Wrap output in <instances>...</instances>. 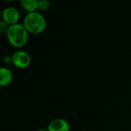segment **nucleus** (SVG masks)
<instances>
[{"instance_id":"obj_3","label":"nucleus","mask_w":131,"mask_h":131,"mask_svg":"<svg viewBox=\"0 0 131 131\" xmlns=\"http://www.w3.org/2000/svg\"><path fill=\"white\" fill-rule=\"evenodd\" d=\"M12 64L19 69H25L31 63V55L25 51L18 50L12 55Z\"/></svg>"},{"instance_id":"obj_6","label":"nucleus","mask_w":131,"mask_h":131,"mask_svg":"<svg viewBox=\"0 0 131 131\" xmlns=\"http://www.w3.org/2000/svg\"><path fill=\"white\" fill-rule=\"evenodd\" d=\"M12 71L6 67H2L0 69V85L2 87L8 86L12 81Z\"/></svg>"},{"instance_id":"obj_2","label":"nucleus","mask_w":131,"mask_h":131,"mask_svg":"<svg viewBox=\"0 0 131 131\" xmlns=\"http://www.w3.org/2000/svg\"><path fill=\"white\" fill-rule=\"evenodd\" d=\"M6 35L9 44L15 48H21L26 45L28 40L29 33L23 24H15L10 25Z\"/></svg>"},{"instance_id":"obj_11","label":"nucleus","mask_w":131,"mask_h":131,"mask_svg":"<svg viewBox=\"0 0 131 131\" xmlns=\"http://www.w3.org/2000/svg\"><path fill=\"white\" fill-rule=\"evenodd\" d=\"M36 131H48L47 129H39V130H38Z\"/></svg>"},{"instance_id":"obj_10","label":"nucleus","mask_w":131,"mask_h":131,"mask_svg":"<svg viewBox=\"0 0 131 131\" xmlns=\"http://www.w3.org/2000/svg\"><path fill=\"white\" fill-rule=\"evenodd\" d=\"M4 63L6 64H12V56H5V57L4 58Z\"/></svg>"},{"instance_id":"obj_9","label":"nucleus","mask_w":131,"mask_h":131,"mask_svg":"<svg viewBox=\"0 0 131 131\" xmlns=\"http://www.w3.org/2000/svg\"><path fill=\"white\" fill-rule=\"evenodd\" d=\"M8 28H9V25H7L6 23H5L3 21H2L0 22V32L2 34H6Z\"/></svg>"},{"instance_id":"obj_7","label":"nucleus","mask_w":131,"mask_h":131,"mask_svg":"<svg viewBox=\"0 0 131 131\" xmlns=\"http://www.w3.org/2000/svg\"><path fill=\"white\" fill-rule=\"evenodd\" d=\"M20 5L28 13L38 12V1L37 0H21Z\"/></svg>"},{"instance_id":"obj_5","label":"nucleus","mask_w":131,"mask_h":131,"mask_svg":"<svg viewBox=\"0 0 131 131\" xmlns=\"http://www.w3.org/2000/svg\"><path fill=\"white\" fill-rule=\"evenodd\" d=\"M47 130L48 131H70V125L66 120L56 118L49 123Z\"/></svg>"},{"instance_id":"obj_8","label":"nucleus","mask_w":131,"mask_h":131,"mask_svg":"<svg viewBox=\"0 0 131 131\" xmlns=\"http://www.w3.org/2000/svg\"><path fill=\"white\" fill-rule=\"evenodd\" d=\"M51 6V3L48 0H40L38 1V9L41 11H47L49 9Z\"/></svg>"},{"instance_id":"obj_4","label":"nucleus","mask_w":131,"mask_h":131,"mask_svg":"<svg viewBox=\"0 0 131 131\" xmlns=\"http://www.w3.org/2000/svg\"><path fill=\"white\" fill-rule=\"evenodd\" d=\"M2 21L7 25H13L18 23L20 18V13L15 7H7L4 8L2 13Z\"/></svg>"},{"instance_id":"obj_1","label":"nucleus","mask_w":131,"mask_h":131,"mask_svg":"<svg viewBox=\"0 0 131 131\" xmlns=\"http://www.w3.org/2000/svg\"><path fill=\"white\" fill-rule=\"evenodd\" d=\"M23 25L29 34L38 35L45 30L47 21L41 12H35L27 13L23 20Z\"/></svg>"}]
</instances>
